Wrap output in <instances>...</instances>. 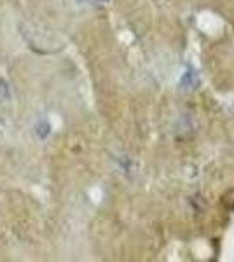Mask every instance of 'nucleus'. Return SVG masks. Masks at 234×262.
Returning <instances> with one entry per match:
<instances>
[{
	"instance_id": "f257e3e1",
	"label": "nucleus",
	"mask_w": 234,
	"mask_h": 262,
	"mask_svg": "<svg viewBox=\"0 0 234 262\" xmlns=\"http://www.w3.org/2000/svg\"><path fill=\"white\" fill-rule=\"evenodd\" d=\"M187 82V86H194L196 84V74L193 70H189V74L185 72V75H184V79H182V86Z\"/></svg>"
}]
</instances>
